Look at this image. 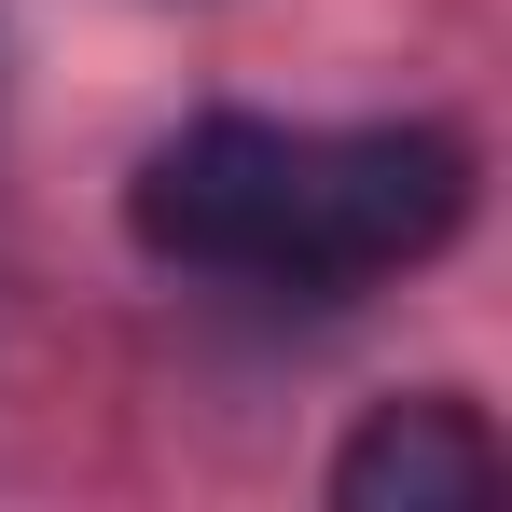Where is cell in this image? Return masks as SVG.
<instances>
[{"label": "cell", "instance_id": "cell-1", "mask_svg": "<svg viewBox=\"0 0 512 512\" xmlns=\"http://www.w3.org/2000/svg\"><path fill=\"white\" fill-rule=\"evenodd\" d=\"M125 222L153 263L250 277V291H374L471 222V139L457 125H277V111H194L139 153Z\"/></svg>", "mask_w": 512, "mask_h": 512}, {"label": "cell", "instance_id": "cell-2", "mask_svg": "<svg viewBox=\"0 0 512 512\" xmlns=\"http://www.w3.org/2000/svg\"><path fill=\"white\" fill-rule=\"evenodd\" d=\"M333 499H346V512L499 499V429H485V402H457V388H402V402H374V416L346 429V457H333Z\"/></svg>", "mask_w": 512, "mask_h": 512}]
</instances>
